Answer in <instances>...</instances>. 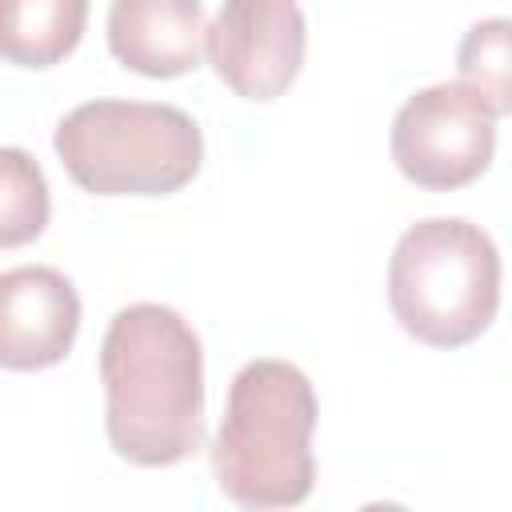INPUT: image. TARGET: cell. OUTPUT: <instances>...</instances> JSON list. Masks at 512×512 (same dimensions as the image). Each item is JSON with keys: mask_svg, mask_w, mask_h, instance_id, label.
<instances>
[{"mask_svg": "<svg viewBox=\"0 0 512 512\" xmlns=\"http://www.w3.org/2000/svg\"><path fill=\"white\" fill-rule=\"evenodd\" d=\"M388 304L408 336L428 348L472 344L500 308V252L464 216L412 224L388 260Z\"/></svg>", "mask_w": 512, "mask_h": 512, "instance_id": "obj_3", "label": "cell"}, {"mask_svg": "<svg viewBox=\"0 0 512 512\" xmlns=\"http://www.w3.org/2000/svg\"><path fill=\"white\" fill-rule=\"evenodd\" d=\"M316 392L288 360H248L232 384L212 440V476L220 492L252 512L292 508L312 496Z\"/></svg>", "mask_w": 512, "mask_h": 512, "instance_id": "obj_2", "label": "cell"}, {"mask_svg": "<svg viewBox=\"0 0 512 512\" xmlns=\"http://www.w3.org/2000/svg\"><path fill=\"white\" fill-rule=\"evenodd\" d=\"M88 0H0V48L20 68L60 64L84 36Z\"/></svg>", "mask_w": 512, "mask_h": 512, "instance_id": "obj_9", "label": "cell"}, {"mask_svg": "<svg viewBox=\"0 0 512 512\" xmlns=\"http://www.w3.org/2000/svg\"><path fill=\"white\" fill-rule=\"evenodd\" d=\"M80 332V296L60 268L24 264L0 276V364L40 372L60 364Z\"/></svg>", "mask_w": 512, "mask_h": 512, "instance_id": "obj_7", "label": "cell"}, {"mask_svg": "<svg viewBox=\"0 0 512 512\" xmlns=\"http://www.w3.org/2000/svg\"><path fill=\"white\" fill-rule=\"evenodd\" d=\"M48 184L24 148H0V244L16 248L44 232Z\"/></svg>", "mask_w": 512, "mask_h": 512, "instance_id": "obj_11", "label": "cell"}, {"mask_svg": "<svg viewBox=\"0 0 512 512\" xmlns=\"http://www.w3.org/2000/svg\"><path fill=\"white\" fill-rule=\"evenodd\" d=\"M308 28L296 0H224L208 24V64L244 100H276L304 68Z\"/></svg>", "mask_w": 512, "mask_h": 512, "instance_id": "obj_6", "label": "cell"}, {"mask_svg": "<svg viewBox=\"0 0 512 512\" xmlns=\"http://www.w3.org/2000/svg\"><path fill=\"white\" fill-rule=\"evenodd\" d=\"M460 84H468L496 116H512V20H476L456 48Z\"/></svg>", "mask_w": 512, "mask_h": 512, "instance_id": "obj_10", "label": "cell"}, {"mask_svg": "<svg viewBox=\"0 0 512 512\" xmlns=\"http://www.w3.org/2000/svg\"><path fill=\"white\" fill-rule=\"evenodd\" d=\"M64 172L92 196H168L204 160L200 124L176 104L88 100L52 136Z\"/></svg>", "mask_w": 512, "mask_h": 512, "instance_id": "obj_4", "label": "cell"}, {"mask_svg": "<svg viewBox=\"0 0 512 512\" xmlns=\"http://www.w3.org/2000/svg\"><path fill=\"white\" fill-rule=\"evenodd\" d=\"M208 40L200 0H112L108 52L140 76L172 80L200 68Z\"/></svg>", "mask_w": 512, "mask_h": 512, "instance_id": "obj_8", "label": "cell"}, {"mask_svg": "<svg viewBox=\"0 0 512 512\" xmlns=\"http://www.w3.org/2000/svg\"><path fill=\"white\" fill-rule=\"evenodd\" d=\"M104 428L120 460L168 468L204 444V348L168 304H128L100 344Z\"/></svg>", "mask_w": 512, "mask_h": 512, "instance_id": "obj_1", "label": "cell"}, {"mask_svg": "<svg viewBox=\"0 0 512 512\" xmlns=\"http://www.w3.org/2000/svg\"><path fill=\"white\" fill-rule=\"evenodd\" d=\"M496 152V112L460 80L412 92L392 120V160L404 180L452 192L472 184Z\"/></svg>", "mask_w": 512, "mask_h": 512, "instance_id": "obj_5", "label": "cell"}]
</instances>
